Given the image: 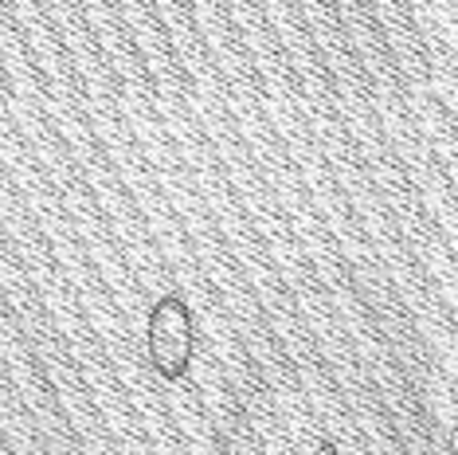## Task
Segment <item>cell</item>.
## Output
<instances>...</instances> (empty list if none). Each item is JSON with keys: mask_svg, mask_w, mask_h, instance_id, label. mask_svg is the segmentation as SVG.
I'll list each match as a JSON object with an SVG mask.
<instances>
[{"mask_svg": "<svg viewBox=\"0 0 458 455\" xmlns=\"http://www.w3.org/2000/svg\"><path fill=\"white\" fill-rule=\"evenodd\" d=\"M314 455H341V451H337V448H333V443H329V440H321Z\"/></svg>", "mask_w": 458, "mask_h": 455, "instance_id": "2", "label": "cell"}, {"mask_svg": "<svg viewBox=\"0 0 458 455\" xmlns=\"http://www.w3.org/2000/svg\"><path fill=\"white\" fill-rule=\"evenodd\" d=\"M192 354H196L192 306L176 291L161 295L149 310V322H145V357H149L153 373L161 381H169V385H176V381L189 377Z\"/></svg>", "mask_w": 458, "mask_h": 455, "instance_id": "1", "label": "cell"}]
</instances>
